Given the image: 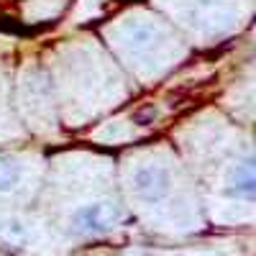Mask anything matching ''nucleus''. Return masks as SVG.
Segmentation results:
<instances>
[{"label":"nucleus","mask_w":256,"mask_h":256,"mask_svg":"<svg viewBox=\"0 0 256 256\" xmlns=\"http://www.w3.org/2000/svg\"><path fill=\"white\" fill-rule=\"evenodd\" d=\"M134 190L144 200H159L169 190V172L159 164H146L138 166L134 174Z\"/></svg>","instance_id":"f257e3e1"},{"label":"nucleus","mask_w":256,"mask_h":256,"mask_svg":"<svg viewBox=\"0 0 256 256\" xmlns=\"http://www.w3.org/2000/svg\"><path fill=\"white\" fill-rule=\"evenodd\" d=\"M116 210L108 205V202H95V205H88V208H82L74 220L82 230H90V233H102V230H108L113 228L116 223Z\"/></svg>","instance_id":"f03ea898"},{"label":"nucleus","mask_w":256,"mask_h":256,"mask_svg":"<svg viewBox=\"0 0 256 256\" xmlns=\"http://www.w3.org/2000/svg\"><path fill=\"white\" fill-rule=\"evenodd\" d=\"M18 180H20V166L8 156H0V190L16 187Z\"/></svg>","instance_id":"7ed1b4c3"}]
</instances>
